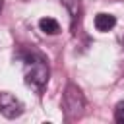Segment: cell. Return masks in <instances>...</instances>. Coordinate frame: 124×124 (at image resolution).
<instances>
[{"instance_id":"obj_6","label":"cell","mask_w":124,"mask_h":124,"mask_svg":"<svg viewBox=\"0 0 124 124\" xmlns=\"http://www.w3.org/2000/svg\"><path fill=\"white\" fill-rule=\"evenodd\" d=\"M114 120L118 124H124V101H120L114 108Z\"/></svg>"},{"instance_id":"obj_2","label":"cell","mask_w":124,"mask_h":124,"mask_svg":"<svg viewBox=\"0 0 124 124\" xmlns=\"http://www.w3.org/2000/svg\"><path fill=\"white\" fill-rule=\"evenodd\" d=\"M62 105H64L66 118L68 120H78L83 114V108H85V99H83L79 87H76L74 83H68L66 91H64V97H62Z\"/></svg>"},{"instance_id":"obj_7","label":"cell","mask_w":124,"mask_h":124,"mask_svg":"<svg viewBox=\"0 0 124 124\" xmlns=\"http://www.w3.org/2000/svg\"><path fill=\"white\" fill-rule=\"evenodd\" d=\"M0 10H2V0H0Z\"/></svg>"},{"instance_id":"obj_3","label":"cell","mask_w":124,"mask_h":124,"mask_svg":"<svg viewBox=\"0 0 124 124\" xmlns=\"http://www.w3.org/2000/svg\"><path fill=\"white\" fill-rule=\"evenodd\" d=\"M0 112L6 118H17V116L23 114V103L16 95H12L8 91H2L0 93Z\"/></svg>"},{"instance_id":"obj_5","label":"cell","mask_w":124,"mask_h":124,"mask_svg":"<svg viewBox=\"0 0 124 124\" xmlns=\"http://www.w3.org/2000/svg\"><path fill=\"white\" fill-rule=\"evenodd\" d=\"M39 27H41V31L46 33V35H56V33L60 31L58 21L52 19V17H41V19H39Z\"/></svg>"},{"instance_id":"obj_1","label":"cell","mask_w":124,"mask_h":124,"mask_svg":"<svg viewBox=\"0 0 124 124\" xmlns=\"http://www.w3.org/2000/svg\"><path fill=\"white\" fill-rule=\"evenodd\" d=\"M48 81V66L45 64L43 58H27L25 60V83L35 87V89H43Z\"/></svg>"},{"instance_id":"obj_4","label":"cell","mask_w":124,"mask_h":124,"mask_svg":"<svg viewBox=\"0 0 124 124\" xmlns=\"http://www.w3.org/2000/svg\"><path fill=\"white\" fill-rule=\"evenodd\" d=\"M114 25H116V17H114L112 14H105V12H101V14L95 16V27H97V31L107 33V31H110Z\"/></svg>"}]
</instances>
